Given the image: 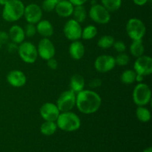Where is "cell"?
<instances>
[{
	"label": "cell",
	"instance_id": "6da1fadb",
	"mask_svg": "<svg viewBox=\"0 0 152 152\" xmlns=\"http://www.w3.org/2000/svg\"><path fill=\"white\" fill-rule=\"evenodd\" d=\"M102 99L96 92L93 90H85L76 94V106L84 114H92L99 109Z\"/></svg>",
	"mask_w": 152,
	"mask_h": 152
},
{
	"label": "cell",
	"instance_id": "7a4b0ae2",
	"mask_svg": "<svg viewBox=\"0 0 152 152\" xmlns=\"http://www.w3.org/2000/svg\"><path fill=\"white\" fill-rule=\"evenodd\" d=\"M58 129L67 132L78 130L81 126V120L75 113L72 111L60 112L56 121Z\"/></svg>",
	"mask_w": 152,
	"mask_h": 152
},
{
	"label": "cell",
	"instance_id": "3957f363",
	"mask_svg": "<svg viewBox=\"0 0 152 152\" xmlns=\"http://www.w3.org/2000/svg\"><path fill=\"white\" fill-rule=\"evenodd\" d=\"M3 7L2 18L7 22H16L23 16L25 5L21 0H8Z\"/></svg>",
	"mask_w": 152,
	"mask_h": 152
},
{
	"label": "cell",
	"instance_id": "277c9868",
	"mask_svg": "<svg viewBox=\"0 0 152 152\" xmlns=\"http://www.w3.org/2000/svg\"><path fill=\"white\" fill-rule=\"evenodd\" d=\"M132 99L137 106L148 105L151 99V91L149 86L143 83H138L133 90Z\"/></svg>",
	"mask_w": 152,
	"mask_h": 152
},
{
	"label": "cell",
	"instance_id": "5b68a950",
	"mask_svg": "<svg viewBox=\"0 0 152 152\" xmlns=\"http://www.w3.org/2000/svg\"><path fill=\"white\" fill-rule=\"evenodd\" d=\"M126 32L132 40H142L146 33V28L142 20L137 18L129 19L126 26Z\"/></svg>",
	"mask_w": 152,
	"mask_h": 152
},
{
	"label": "cell",
	"instance_id": "8992f818",
	"mask_svg": "<svg viewBox=\"0 0 152 152\" xmlns=\"http://www.w3.org/2000/svg\"><path fill=\"white\" fill-rule=\"evenodd\" d=\"M17 52L20 59L25 63H34L38 58L37 47L31 42L24 41L20 43L18 46Z\"/></svg>",
	"mask_w": 152,
	"mask_h": 152
},
{
	"label": "cell",
	"instance_id": "52a82bcc",
	"mask_svg": "<svg viewBox=\"0 0 152 152\" xmlns=\"http://www.w3.org/2000/svg\"><path fill=\"white\" fill-rule=\"evenodd\" d=\"M89 17L93 22L99 25H105L111 20L110 12L101 4H95L89 10Z\"/></svg>",
	"mask_w": 152,
	"mask_h": 152
},
{
	"label": "cell",
	"instance_id": "ba28073f",
	"mask_svg": "<svg viewBox=\"0 0 152 152\" xmlns=\"http://www.w3.org/2000/svg\"><path fill=\"white\" fill-rule=\"evenodd\" d=\"M56 105L60 112L70 111L76 105V93L73 91H65L58 97Z\"/></svg>",
	"mask_w": 152,
	"mask_h": 152
},
{
	"label": "cell",
	"instance_id": "9c48e42d",
	"mask_svg": "<svg viewBox=\"0 0 152 152\" xmlns=\"http://www.w3.org/2000/svg\"><path fill=\"white\" fill-rule=\"evenodd\" d=\"M82 31L83 28L81 27V24L77 22L74 19L67 21L63 28L64 35L71 42L80 40L81 39Z\"/></svg>",
	"mask_w": 152,
	"mask_h": 152
},
{
	"label": "cell",
	"instance_id": "30bf717a",
	"mask_svg": "<svg viewBox=\"0 0 152 152\" xmlns=\"http://www.w3.org/2000/svg\"><path fill=\"white\" fill-rule=\"evenodd\" d=\"M37 49L38 56L46 61L50 58L54 57L56 54V48H55L54 45L52 42L51 40L49 39V38L43 37L39 42Z\"/></svg>",
	"mask_w": 152,
	"mask_h": 152
},
{
	"label": "cell",
	"instance_id": "8fae6325",
	"mask_svg": "<svg viewBox=\"0 0 152 152\" xmlns=\"http://www.w3.org/2000/svg\"><path fill=\"white\" fill-rule=\"evenodd\" d=\"M116 65L115 58L111 55H100L94 61L95 69L99 73L109 72L115 68Z\"/></svg>",
	"mask_w": 152,
	"mask_h": 152
},
{
	"label": "cell",
	"instance_id": "7c38bea8",
	"mask_svg": "<svg viewBox=\"0 0 152 152\" xmlns=\"http://www.w3.org/2000/svg\"><path fill=\"white\" fill-rule=\"evenodd\" d=\"M134 70L137 74L148 76L152 73V59L151 56L142 55L137 58L134 64Z\"/></svg>",
	"mask_w": 152,
	"mask_h": 152
},
{
	"label": "cell",
	"instance_id": "4fadbf2b",
	"mask_svg": "<svg viewBox=\"0 0 152 152\" xmlns=\"http://www.w3.org/2000/svg\"><path fill=\"white\" fill-rule=\"evenodd\" d=\"M42 11L41 7L35 3H31L25 6L23 16L28 23L37 24L42 17Z\"/></svg>",
	"mask_w": 152,
	"mask_h": 152
},
{
	"label": "cell",
	"instance_id": "5bb4252c",
	"mask_svg": "<svg viewBox=\"0 0 152 152\" xmlns=\"http://www.w3.org/2000/svg\"><path fill=\"white\" fill-rule=\"evenodd\" d=\"M39 113L45 121L56 122L60 114V111L56 104L45 102L40 108Z\"/></svg>",
	"mask_w": 152,
	"mask_h": 152
},
{
	"label": "cell",
	"instance_id": "9a60e30c",
	"mask_svg": "<svg viewBox=\"0 0 152 152\" xmlns=\"http://www.w3.org/2000/svg\"><path fill=\"white\" fill-rule=\"evenodd\" d=\"M7 82L14 88H21L27 83V77L22 71L19 70H12L7 74Z\"/></svg>",
	"mask_w": 152,
	"mask_h": 152
},
{
	"label": "cell",
	"instance_id": "2e32d148",
	"mask_svg": "<svg viewBox=\"0 0 152 152\" xmlns=\"http://www.w3.org/2000/svg\"><path fill=\"white\" fill-rule=\"evenodd\" d=\"M74 6L68 0H62L56 4L55 12L60 17L67 18L72 16Z\"/></svg>",
	"mask_w": 152,
	"mask_h": 152
},
{
	"label": "cell",
	"instance_id": "e0dca14e",
	"mask_svg": "<svg viewBox=\"0 0 152 152\" xmlns=\"http://www.w3.org/2000/svg\"><path fill=\"white\" fill-rule=\"evenodd\" d=\"M85 51H86V48H85L84 45L80 40L73 41L68 48L70 56L74 60L81 59L84 56Z\"/></svg>",
	"mask_w": 152,
	"mask_h": 152
},
{
	"label": "cell",
	"instance_id": "ac0fdd59",
	"mask_svg": "<svg viewBox=\"0 0 152 152\" xmlns=\"http://www.w3.org/2000/svg\"><path fill=\"white\" fill-rule=\"evenodd\" d=\"M37 32L45 38H49L53 34V27L48 20H40L37 23Z\"/></svg>",
	"mask_w": 152,
	"mask_h": 152
},
{
	"label": "cell",
	"instance_id": "d6986e66",
	"mask_svg": "<svg viewBox=\"0 0 152 152\" xmlns=\"http://www.w3.org/2000/svg\"><path fill=\"white\" fill-rule=\"evenodd\" d=\"M9 37L13 42L16 44H20L25 41V34L24 29L18 25H14L9 30Z\"/></svg>",
	"mask_w": 152,
	"mask_h": 152
},
{
	"label": "cell",
	"instance_id": "ffe728a7",
	"mask_svg": "<svg viewBox=\"0 0 152 152\" xmlns=\"http://www.w3.org/2000/svg\"><path fill=\"white\" fill-rule=\"evenodd\" d=\"M86 83L85 79L80 74H74L72 76L70 80V87L71 90L73 91L74 93H78L84 89Z\"/></svg>",
	"mask_w": 152,
	"mask_h": 152
},
{
	"label": "cell",
	"instance_id": "44dd1931",
	"mask_svg": "<svg viewBox=\"0 0 152 152\" xmlns=\"http://www.w3.org/2000/svg\"><path fill=\"white\" fill-rule=\"evenodd\" d=\"M145 47L142 40H132L130 45V53L134 57L137 58L144 54Z\"/></svg>",
	"mask_w": 152,
	"mask_h": 152
},
{
	"label": "cell",
	"instance_id": "7402d4cb",
	"mask_svg": "<svg viewBox=\"0 0 152 152\" xmlns=\"http://www.w3.org/2000/svg\"><path fill=\"white\" fill-rule=\"evenodd\" d=\"M72 16L73 19L79 23L81 24L84 22L87 18V11L86 7L83 5L74 6Z\"/></svg>",
	"mask_w": 152,
	"mask_h": 152
},
{
	"label": "cell",
	"instance_id": "603a6c76",
	"mask_svg": "<svg viewBox=\"0 0 152 152\" xmlns=\"http://www.w3.org/2000/svg\"><path fill=\"white\" fill-rule=\"evenodd\" d=\"M57 130L56 122L45 121L40 126V132L45 136H51Z\"/></svg>",
	"mask_w": 152,
	"mask_h": 152
},
{
	"label": "cell",
	"instance_id": "cb8c5ba5",
	"mask_svg": "<svg viewBox=\"0 0 152 152\" xmlns=\"http://www.w3.org/2000/svg\"><path fill=\"white\" fill-rule=\"evenodd\" d=\"M137 118L142 123H148L151 117V111L145 106H137L136 110Z\"/></svg>",
	"mask_w": 152,
	"mask_h": 152
},
{
	"label": "cell",
	"instance_id": "d4e9b609",
	"mask_svg": "<svg viewBox=\"0 0 152 152\" xmlns=\"http://www.w3.org/2000/svg\"><path fill=\"white\" fill-rule=\"evenodd\" d=\"M98 30L96 26L93 25H89L85 27L82 31L81 38L85 40H90L94 38L97 35Z\"/></svg>",
	"mask_w": 152,
	"mask_h": 152
},
{
	"label": "cell",
	"instance_id": "484cf974",
	"mask_svg": "<svg viewBox=\"0 0 152 152\" xmlns=\"http://www.w3.org/2000/svg\"><path fill=\"white\" fill-rule=\"evenodd\" d=\"M136 75L137 73L135 72L134 70H126L122 73L121 76H120V80L123 84L131 85L135 82Z\"/></svg>",
	"mask_w": 152,
	"mask_h": 152
},
{
	"label": "cell",
	"instance_id": "4316f807",
	"mask_svg": "<svg viewBox=\"0 0 152 152\" xmlns=\"http://www.w3.org/2000/svg\"><path fill=\"white\" fill-rule=\"evenodd\" d=\"M101 3L111 13L117 11L121 7L122 0H101Z\"/></svg>",
	"mask_w": 152,
	"mask_h": 152
},
{
	"label": "cell",
	"instance_id": "83f0119b",
	"mask_svg": "<svg viewBox=\"0 0 152 152\" xmlns=\"http://www.w3.org/2000/svg\"><path fill=\"white\" fill-rule=\"evenodd\" d=\"M115 39L111 35L102 36L97 42V45L102 49L111 48L114 45Z\"/></svg>",
	"mask_w": 152,
	"mask_h": 152
},
{
	"label": "cell",
	"instance_id": "f1b7e54d",
	"mask_svg": "<svg viewBox=\"0 0 152 152\" xmlns=\"http://www.w3.org/2000/svg\"><path fill=\"white\" fill-rule=\"evenodd\" d=\"M115 58V62L116 65H119V66H126L129 64V61H130V57L128 54L123 53H119L117 56Z\"/></svg>",
	"mask_w": 152,
	"mask_h": 152
},
{
	"label": "cell",
	"instance_id": "f546056e",
	"mask_svg": "<svg viewBox=\"0 0 152 152\" xmlns=\"http://www.w3.org/2000/svg\"><path fill=\"white\" fill-rule=\"evenodd\" d=\"M56 2L55 0H44L42 4V10L45 12H51L55 10Z\"/></svg>",
	"mask_w": 152,
	"mask_h": 152
},
{
	"label": "cell",
	"instance_id": "4dcf8cb0",
	"mask_svg": "<svg viewBox=\"0 0 152 152\" xmlns=\"http://www.w3.org/2000/svg\"><path fill=\"white\" fill-rule=\"evenodd\" d=\"M25 37H28V38H31V37H34L37 34V28H36L35 25L34 24L31 23H28L25 27Z\"/></svg>",
	"mask_w": 152,
	"mask_h": 152
},
{
	"label": "cell",
	"instance_id": "1f68e13d",
	"mask_svg": "<svg viewBox=\"0 0 152 152\" xmlns=\"http://www.w3.org/2000/svg\"><path fill=\"white\" fill-rule=\"evenodd\" d=\"M112 47L118 53H123L126 50V44L122 41H115Z\"/></svg>",
	"mask_w": 152,
	"mask_h": 152
},
{
	"label": "cell",
	"instance_id": "d6a6232c",
	"mask_svg": "<svg viewBox=\"0 0 152 152\" xmlns=\"http://www.w3.org/2000/svg\"><path fill=\"white\" fill-rule=\"evenodd\" d=\"M102 85V80L99 78H94L89 82V87L91 88H96L100 87Z\"/></svg>",
	"mask_w": 152,
	"mask_h": 152
},
{
	"label": "cell",
	"instance_id": "836d02e7",
	"mask_svg": "<svg viewBox=\"0 0 152 152\" xmlns=\"http://www.w3.org/2000/svg\"><path fill=\"white\" fill-rule=\"evenodd\" d=\"M47 65L48 68L51 70H56L58 67V62L54 57L50 58L47 60Z\"/></svg>",
	"mask_w": 152,
	"mask_h": 152
},
{
	"label": "cell",
	"instance_id": "e575fe53",
	"mask_svg": "<svg viewBox=\"0 0 152 152\" xmlns=\"http://www.w3.org/2000/svg\"><path fill=\"white\" fill-rule=\"evenodd\" d=\"M10 40L8 33H6L4 31H0V43L1 45L7 44Z\"/></svg>",
	"mask_w": 152,
	"mask_h": 152
},
{
	"label": "cell",
	"instance_id": "d590c367",
	"mask_svg": "<svg viewBox=\"0 0 152 152\" xmlns=\"http://www.w3.org/2000/svg\"><path fill=\"white\" fill-rule=\"evenodd\" d=\"M16 45L17 44L13 42H12L11 43H9V44L7 45V50H8V51L10 52V53H13L15 50H17L18 46Z\"/></svg>",
	"mask_w": 152,
	"mask_h": 152
},
{
	"label": "cell",
	"instance_id": "8d00e7d4",
	"mask_svg": "<svg viewBox=\"0 0 152 152\" xmlns=\"http://www.w3.org/2000/svg\"><path fill=\"white\" fill-rule=\"evenodd\" d=\"M71 4L74 6H77V5H83L84 4H86L88 0H68Z\"/></svg>",
	"mask_w": 152,
	"mask_h": 152
},
{
	"label": "cell",
	"instance_id": "74e56055",
	"mask_svg": "<svg viewBox=\"0 0 152 152\" xmlns=\"http://www.w3.org/2000/svg\"><path fill=\"white\" fill-rule=\"evenodd\" d=\"M136 5L143 6L148 1V0H132Z\"/></svg>",
	"mask_w": 152,
	"mask_h": 152
},
{
	"label": "cell",
	"instance_id": "f35d334b",
	"mask_svg": "<svg viewBox=\"0 0 152 152\" xmlns=\"http://www.w3.org/2000/svg\"><path fill=\"white\" fill-rule=\"evenodd\" d=\"M143 80H144V76L141 75V74H137L135 81L137 82L138 83H142Z\"/></svg>",
	"mask_w": 152,
	"mask_h": 152
},
{
	"label": "cell",
	"instance_id": "ab89813d",
	"mask_svg": "<svg viewBox=\"0 0 152 152\" xmlns=\"http://www.w3.org/2000/svg\"><path fill=\"white\" fill-rule=\"evenodd\" d=\"M7 1H8V0H0V5L4 6V4L7 2Z\"/></svg>",
	"mask_w": 152,
	"mask_h": 152
},
{
	"label": "cell",
	"instance_id": "60d3db41",
	"mask_svg": "<svg viewBox=\"0 0 152 152\" xmlns=\"http://www.w3.org/2000/svg\"><path fill=\"white\" fill-rule=\"evenodd\" d=\"M142 152H152V148L151 147H148V148H145Z\"/></svg>",
	"mask_w": 152,
	"mask_h": 152
},
{
	"label": "cell",
	"instance_id": "b9f144b4",
	"mask_svg": "<svg viewBox=\"0 0 152 152\" xmlns=\"http://www.w3.org/2000/svg\"><path fill=\"white\" fill-rule=\"evenodd\" d=\"M55 1H56V2H59V1H62V0H55Z\"/></svg>",
	"mask_w": 152,
	"mask_h": 152
},
{
	"label": "cell",
	"instance_id": "7bdbcfd3",
	"mask_svg": "<svg viewBox=\"0 0 152 152\" xmlns=\"http://www.w3.org/2000/svg\"><path fill=\"white\" fill-rule=\"evenodd\" d=\"M151 1V0H148V1Z\"/></svg>",
	"mask_w": 152,
	"mask_h": 152
},
{
	"label": "cell",
	"instance_id": "ee69618b",
	"mask_svg": "<svg viewBox=\"0 0 152 152\" xmlns=\"http://www.w3.org/2000/svg\"><path fill=\"white\" fill-rule=\"evenodd\" d=\"M0 46H1V43H0Z\"/></svg>",
	"mask_w": 152,
	"mask_h": 152
}]
</instances>
